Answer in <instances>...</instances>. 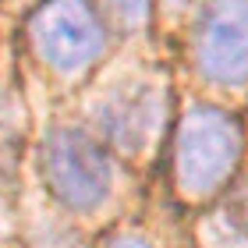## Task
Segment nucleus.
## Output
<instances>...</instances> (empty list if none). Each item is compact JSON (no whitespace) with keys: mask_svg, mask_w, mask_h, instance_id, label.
Here are the masks:
<instances>
[{"mask_svg":"<svg viewBox=\"0 0 248 248\" xmlns=\"http://www.w3.org/2000/svg\"><path fill=\"white\" fill-rule=\"evenodd\" d=\"M241 124L220 107H191L174 142V177L185 199H213L238 170Z\"/></svg>","mask_w":248,"mask_h":248,"instance_id":"obj_1","label":"nucleus"},{"mask_svg":"<svg viewBox=\"0 0 248 248\" xmlns=\"http://www.w3.org/2000/svg\"><path fill=\"white\" fill-rule=\"evenodd\" d=\"M43 181L67 213H96L114 195V160L99 135L61 124L43 139Z\"/></svg>","mask_w":248,"mask_h":248,"instance_id":"obj_2","label":"nucleus"},{"mask_svg":"<svg viewBox=\"0 0 248 248\" xmlns=\"http://www.w3.org/2000/svg\"><path fill=\"white\" fill-rule=\"evenodd\" d=\"M39 61L57 75H82L107 53L110 32L96 0H46L29 21Z\"/></svg>","mask_w":248,"mask_h":248,"instance_id":"obj_3","label":"nucleus"},{"mask_svg":"<svg viewBox=\"0 0 248 248\" xmlns=\"http://www.w3.org/2000/svg\"><path fill=\"white\" fill-rule=\"evenodd\" d=\"M93 124L110 149L135 156L149 149L163 124V96L160 85L145 78H121L107 85L93 103Z\"/></svg>","mask_w":248,"mask_h":248,"instance_id":"obj_4","label":"nucleus"},{"mask_svg":"<svg viewBox=\"0 0 248 248\" xmlns=\"http://www.w3.org/2000/svg\"><path fill=\"white\" fill-rule=\"evenodd\" d=\"M195 64L217 85H248V0H213L202 11Z\"/></svg>","mask_w":248,"mask_h":248,"instance_id":"obj_5","label":"nucleus"},{"mask_svg":"<svg viewBox=\"0 0 248 248\" xmlns=\"http://www.w3.org/2000/svg\"><path fill=\"white\" fill-rule=\"evenodd\" d=\"M99 11L121 29H142L153 15V0H99Z\"/></svg>","mask_w":248,"mask_h":248,"instance_id":"obj_6","label":"nucleus"},{"mask_svg":"<svg viewBox=\"0 0 248 248\" xmlns=\"http://www.w3.org/2000/svg\"><path fill=\"white\" fill-rule=\"evenodd\" d=\"M107 248H153V241L142 238V234H135V231H121L107 241Z\"/></svg>","mask_w":248,"mask_h":248,"instance_id":"obj_7","label":"nucleus"}]
</instances>
